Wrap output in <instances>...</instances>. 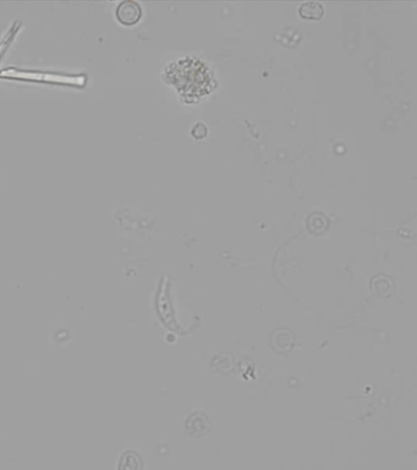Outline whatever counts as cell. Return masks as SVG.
Here are the masks:
<instances>
[{"label": "cell", "instance_id": "2", "mask_svg": "<svg viewBox=\"0 0 417 470\" xmlns=\"http://www.w3.org/2000/svg\"><path fill=\"white\" fill-rule=\"evenodd\" d=\"M141 13H143L141 6L136 1L131 0L120 3L119 6L116 8V18L124 25H133L138 23L141 18Z\"/></svg>", "mask_w": 417, "mask_h": 470}, {"label": "cell", "instance_id": "5", "mask_svg": "<svg viewBox=\"0 0 417 470\" xmlns=\"http://www.w3.org/2000/svg\"><path fill=\"white\" fill-rule=\"evenodd\" d=\"M13 35H11V32H10L9 35L5 37L4 38L5 40H3V43L0 45V53L3 54V52H4L5 48L8 47V45H9L10 40H13Z\"/></svg>", "mask_w": 417, "mask_h": 470}, {"label": "cell", "instance_id": "4", "mask_svg": "<svg viewBox=\"0 0 417 470\" xmlns=\"http://www.w3.org/2000/svg\"><path fill=\"white\" fill-rule=\"evenodd\" d=\"M143 461L138 453L133 451L125 452L119 461V470H141Z\"/></svg>", "mask_w": 417, "mask_h": 470}, {"label": "cell", "instance_id": "1", "mask_svg": "<svg viewBox=\"0 0 417 470\" xmlns=\"http://www.w3.org/2000/svg\"><path fill=\"white\" fill-rule=\"evenodd\" d=\"M0 76L20 79V80L45 81V82L75 84V86H84L87 80L84 75H65V74H54L45 71L18 70L11 67L0 71Z\"/></svg>", "mask_w": 417, "mask_h": 470}, {"label": "cell", "instance_id": "3", "mask_svg": "<svg viewBox=\"0 0 417 470\" xmlns=\"http://www.w3.org/2000/svg\"><path fill=\"white\" fill-rule=\"evenodd\" d=\"M299 13L302 18L305 20H321L323 16V5L317 3V1H306L302 3L299 8Z\"/></svg>", "mask_w": 417, "mask_h": 470}]
</instances>
